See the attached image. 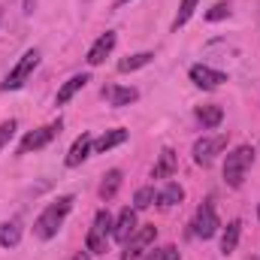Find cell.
Returning <instances> with one entry per match:
<instances>
[{
  "label": "cell",
  "instance_id": "6da1fadb",
  "mask_svg": "<svg viewBox=\"0 0 260 260\" xmlns=\"http://www.w3.org/2000/svg\"><path fill=\"white\" fill-rule=\"evenodd\" d=\"M70 209H73V197H58L55 203H49L43 212H40V218H37V224H34V233H37V239H43V242H49V239H55L58 236V230H61V224L67 221V215H70Z\"/></svg>",
  "mask_w": 260,
  "mask_h": 260
},
{
  "label": "cell",
  "instance_id": "7a4b0ae2",
  "mask_svg": "<svg viewBox=\"0 0 260 260\" xmlns=\"http://www.w3.org/2000/svg\"><path fill=\"white\" fill-rule=\"evenodd\" d=\"M251 164H254V148L251 145H236L224 160V182L230 188H242L245 173L251 170Z\"/></svg>",
  "mask_w": 260,
  "mask_h": 260
},
{
  "label": "cell",
  "instance_id": "3957f363",
  "mask_svg": "<svg viewBox=\"0 0 260 260\" xmlns=\"http://www.w3.org/2000/svg\"><path fill=\"white\" fill-rule=\"evenodd\" d=\"M37 64H40V52H37V49H27V52L18 58V64L9 70V76L3 79L0 91H18V88L30 79V73L37 70Z\"/></svg>",
  "mask_w": 260,
  "mask_h": 260
},
{
  "label": "cell",
  "instance_id": "277c9868",
  "mask_svg": "<svg viewBox=\"0 0 260 260\" xmlns=\"http://www.w3.org/2000/svg\"><path fill=\"white\" fill-rule=\"evenodd\" d=\"M112 215L106 212V209H100L97 215H94V227L88 230V239H85V248L91 251V254H103L106 251V239L112 236Z\"/></svg>",
  "mask_w": 260,
  "mask_h": 260
},
{
  "label": "cell",
  "instance_id": "5b68a950",
  "mask_svg": "<svg viewBox=\"0 0 260 260\" xmlns=\"http://www.w3.org/2000/svg\"><path fill=\"white\" fill-rule=\"evenodd\" d=\"M227 148V133H218V136H203V139H197L194 142V160L197 164H203V167H209L221 151Z\"/></svg>",
  "mask_w": 260,
  "mask_h": 260
},
{
  "label": "cell",
  "instance_id": "8992f818",
  "mask_svg": "<svg viewBox=\"0 0 260 260\" xmlns=\"http://www.w3.org/2000/svg\"><path fill=\"white\" fill-rule=\"evenodd\" d=\"M218 227H221V221H218L215 206H212V203H203V206L197 209V218H194V236L212 239V236L218 233Z\"/></svg>",
  "mask_w": 260,
  "mask_h": 260
},
{
  "label": "cell",
  "instance_id": "52a82bcc",
  "mask_svg": "<svg viewBox=\"0 0 260 260\" xmlns=\"http://www.w3.org/2000/svg\"><path fill=\"white\" fill-rule=\"evenodd\" d=\"M154 236H157V230H154V224H145L142 230H136L133 236L127 239V248H124V254L121 260H139L145 254V248L154 242Z\"/></svg>",
  "mask_w": 260,
  "mask_h": 260
},
{
  "label": "cell",
  "instance_id": "ba28073f",
  "mask_svg": "<svg viewBox=\"0 0 260 260\" xmlns=\"http://www.w3.org/2000/svg\"><path fill=\"white\" fill-rule=\"evenodd\" d=\"M61 121H52V124H46V127H40V130H30L24 139H21V154H27V151H37V148H46L58 133H61Z\"/></svg>",
  "mask_w": 260,
  "mask_h": 260
},
{
  "label": "cell",
  "instance_id": "9c48e42d",
  "mask_svg": "<svg viewBox=\"0 0 260 260\" xmlns=\"http://www.w3.org/2000/svg\"><path fill=\"white\" fill-rule=\"evenodd\" d=\"M191 82H194L197 88L212 91V88H218V85H224V82H227V73L212 70V67H206V64H194V67H191Z\"/></svg>",
  "mask_w": 260,
  "mask_h": 260
},
{
  "label": "cell",
  "instance_id": "30bf717a",
  "mask_svg": "<svg viewBox=\"0 0 260 260\" xmlns=\"http://www.w3.org/2000/svg\"><path fill=\"white\" fill-rule=\"evenodd\" d=\"M136 233V209H121L118 212V218H115V224H112V239L115 242H127L130 236Z\"/></svg>",
  "mask_w": 260,
  "mask_h": 260
},
{
  "label": "cell",
  "instance_id": "8fae6325",
  "mask_svg": "<svg viewBox=\"0 0 260 260\" xmlns=\"http://www.w3.org/2000/svg\"><path fill=\"white\" fill-rule=\"evenodd\" d=\"M112 49H115V30H106V34H100V37H97V43L88 49V58H85V61H88L91 67H100Z\"/></svg>",
  "mask_w": 260,
  "mask_h": 260
},
{
  "label": "cell",
  "instance_id": "7c38bea8",
  "mask_svg": "<svg viewBox=\"0 0 260 260\" xmlns=\"http://www.w3.org/2000/svg\"><path fill=\"white\" fill-rule=\"evenodd\" d=\"M91 151H94V136H91V133H82V136L70 145V151H67V167H79L82 160H88Z\"/></svg>",
  "mask_w": 260,
  "mask_h": 260
},
{
  "label": "cell",
  "instance_id": "4fadbf2b",
  "mask_svg": "<svg viewBox=\"0 0 260 260\" xmlns=\"http://www.w3.org/2000/svg\"><path fill=\"white\" fill-rule=\"evenodd\" d=\"M103 97L109 100V106L121 109V106H130V103H136V100H139V91H136V88H118V85H106V88H103Z\"/></svg>",
  "mask_w": 260,
  "mask_h": 260
},
{
  "label": "cell",
  "instance_id": "5bb4252c",
  "mask_svg": "<svg viewBox=\"0 0 260 260\" xmlns=\"http://www.w3.org/2000/svg\"><path fill=\"white\" fill-rule=\"evenodd\" d=\"M88 82H91V79H88L85 73H76V76H70V79H67L64 85H61V91H58L55 103H58V106L70 103V100H73V97H76V94H79V91H82V88H85Z\"/></svg>",
  "mask_w": 260,
  "mask_h": 260
},
{
  "label": "cell",
  "instance_id": "9a60e30c",
  "mask_svg": "<svg viewBox=\"0 0 260 260\" xmlns=\"http://www.w3.org/2000/svg\"><path fill=\"white\" fill-rule=\"evenodd\" d=\"M121 142H127V130H121V127L106 130L103 136L94 139V151H97V154H106L109 148H115V145H121Z\"/></svg>",
  "mask_w": 260,
  "mask_h": 260
},
{
  "label": "cell",
  "instance_id": "2e32d148",
  "mask_svg": "<svg viewBox=\"0 0 260 260\" xmlns=\"http://www.w3.org/2000/svg\"><path fill=\"white\" fill-rule=\"evenodd\" d=\"M197 121L203 124V130H215L221 121H224V109H221V106H215V103L200 106V109H197Z\"/></svg>",
  "mask_w": 260,
  "mask_h": 260
},
{
  "label": "cell",
  "instance_id": "e0dca14e",
  "mask_svg": "<svg viewBox=\"0 0 260 260\" xmlns=\"http://www.w3.org/2000/svg\"><path fill=\"white\" fill-rule=\"evenodd\" d=\"M239 236H242V221H230L221 233V254H233L239 245Z\"/></svg>",
  "mask_w": 260,
  "mask_h": 260
},
{
  "label": "cell",
  "instance_id": "ac0fdd59",
  "mask_svg": "<svg viewBox=\"0 0 260 260\" xmlns=\"http://www.w3.org/2000/svg\"><path fill=\"white\" fill-rule=\"evenodd\" d=\"M176 164H179V160H176V151H173V148H164V151H160V160L154 164V173H151V176H154V179H167V176L176 173Z\"/></svg>",
  "mask_w": 260,
  "mask_h": 260
},
{
  "label": "cell",
  "instance_id": "d6986e66",
  "mask_svg": "<svg viewBox=\"0 0 260 260\" xmlns=\"http://www.w3.org/2000/svg\"><path fill=\"white\" fill-rule=\"evenodd\" d=\"M121 170H109L106 176H103V182H100V200H112V197L118 194V188H121Z\"/></svg>",
  "mask_w": 260,
  "mask_h": 260
},
{
  "label": "cell",
  "instance_id": "ffe728a7",
  "mask_svg": "<svg viewBox=\"0 0 260 260\" xmlns=\"http://www.w3.org/2000/svg\"><path fill=\"white\" fill-rule=\"evenodd\" d=\"M18 242H21V224H18V221L0 224V245H3V248H15Z\"/></svg>",
  "mask_w": 260,
  "mask_h": 260
},
{
  "label": "cell",
  "instance_id": "44dd1931",
  "mask_svg": "<svg viewBox=\"0 0 260 260\" xmlns=\"http://www.w3.org/2000/svg\"><path fill=\"white\" fill-rule=\"evenodd\" d=\"M182 200H185V191H182L179 182H167V188L157 191V203H160V206H176V203H182Z\"/></svg>",
  "mask_w": 260,
  "mask_h": 260
},
{
  "label": "cell",
  "instance_id": "7402d4cb",
  "mask_svg": "<svg viewBox=\"0 0 260 260\" xmlns=\"http://www.w3.org/2000/svg\"><path fill=\"white\" fill-rule=\"evenodd\" d=\"M151 52H139V55H130V58H124L121 64H118V70L121 73H133V70H139V67H148L151 64Z\"/></svg>",
  "mask_w": 260,
  "mask_h": 260
},
{
  "label": "cell",
  "instance_id": "603a6c76",
  "mask_svg": "<svg viewBox=\"0 0 260 260\" xmlns=\"http://www.w3.org/2000/svg\"><path fill=\"white\" fill-rule=\"evenodd\" d=\"M197 3L200 0H182V6H179V12H176V18H173V30H179L182 24H188V18L194 15Z\"/></svg>",
  "mask_w": 260,
  "mask_h": 260
},
{
  "label": "cell",
  "instance_id": "cb8c5ba5",
  "mask_svg": "<svg viewBox=\"0 0 260 260\" xmlns=\"http://www.w3.org/2000/svg\"><path fill=\"white\" fill-rule=\"evenodd\" d=\"M154 200H157V191H154L151 185H145V188H139V191H136V197H133V206H136V209H148Z\"/></svg>",
  "mask_w": 260,
  "mask_h": 260
},
{
  "label": "cell",
  "instance_id": "d4e9b609",
  "mask_svg": "<svg viewBox=\"0 0 260 260\" xmlns=\"http://www.w3.org/2000/svg\"><path fill=\"white\" fill-rule=\"evenodd\" d=\"M227 15H230V3H215V6L206 12L209 21H221V18H227Z\"/></svg>",
  "mask_w": 260,
  "mask_h": 260
},
{
  "label": "cell",
  "instance_id": "484cf974",
  "mask_svg": "<svg viewBox=\"0 0 260 260\" xmlns=\"http://www.w3.org/2000/svg\"><path fill=\"white\" fill-rule=\"evenodd\" d=\"M15 127H18V124H15V121H12V118H9V121H3V124H0V148H3V145H9V139H12V136H15Z\"/></svg>",
  "mask_w": 260,
  "mask_h": 260
},
{
  "label": "cell",
  "instance_id": "4316f807",
  "mask_svg": "<svg viewBox=\"0 0 260 260\" xmlns=\"http://www.w3.org/2000/svg\"><path fill=\"white\" fill-rule=\"evenodd\" d=\"M157 260H179V248H176V245H164V248H157Z\"/></svg>",
  "mask_w": 260,
  "mask_h": 260
},
{
  "label": "cell",
  "instance_id": "83f0119b",
  "mask_svg": "<svg viewBox=\"0 0 260 260\" xmlns=\"http://www.w3.org/2000/svg\"><path fill=\"white\" fill-rule=\"evenodd\" d=\"M70 260H91V251H79V254H73Z\"/></svg>",
  "mask_w": 260,
  "mask_h": 260
},
{
  "label": "cell",
  "instance_id": "f1b7e54d",
  "mask_svg": "<svg viewBox=\"0 0 260 260\" xmlns=\"http://www.w3.org/2000/svg\"><path fill=\"white\" fill-rule=\"evenodd\" d=\"M0 21H3V9H0Z\"/></svg>",
  "mask_w": 260,
  "mask_h": 260
},
{
  "label": "cell",
  "instance_id": "f546056e",
  "mask_svg": "<svg viewBox=\"0 0 260 260\" xmlns=\"http://www.w3.org/2000/svg\"><path fill=\"white\" fill-rule=\"evenodd\" d=\"M257 218H260V206H257Z\"/></svg>",
  "mask_w": 260,
  "mask_h": 260
},
{
  "label": "cell",
  "instance_id": "4dcf8cb0",
  "mask_svg": "<svg viewBox=\"0 0 260 260\" xmlns=\"http://www.w3.org/2000/svg\"><path fill=\"white\" fill-rule=\"evenodd\" d=\"M251 260H260V254H257V257H251Z\"/></svg>",
  "mask_w": 260,
  "mask_h": 260
},
{
  "label": "cell",
  "instance_id": "1f68e13d",
  "mask_svg": "<svg viewBox=\"0 0 260 260\" xmlns=\"http://www.w3.org/2000/svg\"><path fill=\"white\" fill-rule=\"evenodd\" d=\"M121 3H127V0H121Z\"/></svg>",
  "mask_w": 260,
  "mask_h": 260
}]
</instances>
